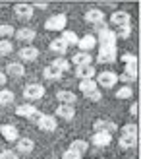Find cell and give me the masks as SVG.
<instances>
[{"mask_svg": "<svg viewBox=\"0 0 141 159\" xmlns=\"http://www.w3.org/2000/svg\"><path fill=\"white\" fill-rule=\"evenodd\" d=\"M99 39L97 43H100V47H116V33L112 29L106 27V23H100V25H95Z\"/></svg>", "mask_w": 141, "mask_h": 159, "instance_id": "1", "label": "cell"}, {"mask_svg": "<svg viewBox=\"0 0 141 159\" xmlns=\"http://www.w3.org/2000/svg\"><path fill=\"white\" fill-rule=\"evenodd\" d=\"M66 23H68V16L66 14H56V16H50V18L45 21V27L49 31H64Z\"/></svg>", "mask_w": 141, "mask_h": 159, "instance_id": "2", "label": "cell"}, {"mask_svg": "<svg viewBox=\"0 0 141 159\" xmlns=\"http://www.w3.org/2000/svg\"><path fill=\"white\" fill-rule=\"evenodd\" d=\"M97 85H100V87H114L116 84H118V74L116 72H110V70H103L100 74H97Z\"/></svg>", "mask_w": 141, "mask_h": 159, "instance_id": "3", "label": "cell"}, {"mask_svg": "<svg viewBox=\"0 0 141 159\" xmlns=\"http://www.w3.org/2000/svg\"><path fill=\"white\" fill-rule=\"evenodd\" d=\"M93 128L95 132H106V134H114L118 132V124L110 118H97L95 122H93Z\"/></svg>", "mask_w": 141, "mask_h": 159, "instance_id": "4", "label": "cell"}, {"mask_svg": "<svg viewBox=\"0 0 141 159\" xmlns=\"http://www.w3.org/2000/svg\"><path fill=\"white\" fill-rule=\"evenodd\" d=\"M15 115L18 116H25V118H29V120H39V116H41L43 113L39 109H35L33 105H18L15 107Z\"/></svg>", "mask_w": 141, "mask_h": 159, "instance_id": "5", "label": "cell"}, {"mask_svg": "<svg viewBox=\"0 0 141 159\" xmlns=\"http://www.w3.org/2000/svg\"><path fill=\"white\" fill-rule=\"evenodd\" d=\"M43 95H45V87L41 84H29V85L23 87V97L29 99V101H37Z\"/></svg>", "mask_w": 141, "mask_h": 159, "instance_id": "6", "label": "cell"}, {"mask_svg": "<svg viewBox=\"0 0 141 159\" xmlns=\"http://www.w3.org/2000/svg\"><path fill=\"white\" fill-rule=\"evenodd\" d=\"M37 126L45 132H54L56 126H58V120H56V116H52V115H41L39 120H37Z\"/></svg>", "mask_w": 141, "mask_h": 159, "instance_id": "7", "label": "cell"}, {"mask_svg": "<svg viewBox=\"0 0 141 159\" xmlns=\"http://www.w3.org/2000/svg\"><path fill=\"white\" fill-rule=\"evenodd\" d=\"M18 57L21 62H33L39 58V49L33 45H25V47H21L19 52H18Z\"/></svg>", "mask_w": 141, "mask_h": 159, "instance_id": "8", "label": "cell"}, {"mask_svg": "<svg viewBox=\"0 0 141 159\" xmlns=\"http://www.w3.org/2000/svg\"><path fill=\"white\" fill-rule=\"evenodd\" d=\"M97 60L100 64H110V62H114L116 60V47H100Z\"/></svg>", "mask_w": 141, "mask_h": 159, "instance_id": "9", "label": "cell"}, {"mask_svg": "<svg viewBox=\"0 0 141 159\" xmlns=\"http://www.w3.org/2000/svg\"><path fill=\"white\" fill-rule=\"evenodd\" d=\"M118 80H122V82H126V84L135 82L137 80V62H128L126 68H124V72L118 76Z\"/></svg>", "mask_w": 141, "mask_h": 159, "instance_id": "10", "label": "cell"}, {"mask_svg": "<svg viewBox=\"0 0 141 159\" xmlns=\"http://www.w3.org/2000/svg\"><path fill=\"white\" fill-rule=\"evenodd\" d=\"M14 12H15V16H18L19 20H31L33 18V6L31 4H27V2H19V4H15L14 6Z\"/></svg>", "mask_w": 141, "mask_h": 159, "instance_id": "11", "label": "cell"}, {"mask_svg": "<svg viewBox=\"0 0 141 159\" xmlns=\"http://www.w3.org/2000/svg\"><path fill=\"white\" fill-rule=\"evenodd\" d=\"M85 21L93 23V25H100V23H105V12L99 8H91L85 12Z\"/></svg>", "mask_w": 141, "mask_h": 159, "instance_id": "12", "label": "cell"}, {"mask_svg": "<svg viewBox=\"0 0 141 159\" xmlns=\"http://www.w3.org/2000/svg\"><path fill=\"white\" fill-rule=\"evenodd\" d=\"M0 136L6 142H18L19 140V132L14 124H2L0 126Z\"/></svg>", "mask_w": 141, "mask_h": 159, "instance_id": "13", "label": "cell"}, {"mask_svg": "<svg viewBox=\"0 0 141 159\" xmlns=\"http://www.w3.org/2000/svg\"><path fill=\"white\" fill-rule=\"evenodd\" d=\"M110 21H112V25H116V27L130 25V21H131V16H130V12L118 10V12H112V16H110Z\"/></svg>", "mask_w": 141, "mask_h": 159, "instance_id": "14", "label": "cell"}, {"mask_svg": "<svg viewBox=\"0 0 141 159\" xmlns=\"http://www.w3.org/2000/svg\"><path fill=\"white\" fill-rule=\"evenodd\" d=\"M75 76L79 78V82L81 80H95L97 70H95L93 64H89V66H75Z\"/></svg>", "mask_w": 141, "mask_h": 159, "instance_id": "15", "label": "cell"}, {"mask_svg": "<svg viewBox=\"0 0 141 159\" xmlns=\"http://www.w3.org/2000/svg\"><path fill=\"white\" fill-rule=\"evenodd\" d=\"M35 149V142L31 138H19L15 142V153H31Z\"/></svg>", "mask_w": 141, "mask_h": 159, "instance_id": "16", "label": "cell"}, {"mask_svg": "<svg viewBox=\"0 0 141 159\" xmlns=\"http://www.w3.org/2000/svg\"><path fill=\"white\" fill-rule=\"evenodd\" d=\"M56 99L60 101V105H74L77 101V95L70 89H60V91H56Z\"/></svg>", "mask_w": 141, "mask_h": 159, "instance_id": "17", "label": "cell"}, {"mask_svg": "<svg viewBox=\"0 0 141 159\" xmlns=\"http://www.w3.org/2000/svg\"><path fill=\"white\" fill-rule=\"evenodd\" d=\"M14 35H15V39H18V41H21V43H31V41L37 37L35 29H31V27H21V29L15 31Z\"/></svg>", "mask_w": 141, "mask_h": 159, "instance_id": "18", "label": "cell"}, {"mask_svg": "<svg viewBox=\"0 0 141 159\" xmlns=\"http://www.w3.org/2000/svg\"><path fill=\"white\" fill-rule=\"evenodd\" d=\"M77 47L81 49V52H89L91 49L97 47V37L95 35H83L79 41H77Z\"/></svg>", "mask_w": 141, "mask_h": 159, "instance_id": "19", "label": "cell"}, {"mask_svg": "<svg viewBox=\"0 0 141 159\" xmlns=\"http://www.w3.org/2000/svg\"><path fill=\"white\" fill-rule=\"evenodd\" d=\"M4 74H6V76L10 74V76H14V78H21L23 74H25V68H23L21 62H8Z\"/></svg>", "mask_w": 141, "mask_h": 159, "instance_id": "20", "label": "cell"}, {"mask_svg": "<svg viewBox=\"0 0 141 159\" xmlns=\"http://www.w3.org/2000/svg\"><path fill=\"white\" fill-rule=\"evenodd\" d=\"M56 116L62 118V120H74V116H75L74 105H60L56 109Z\"/></svg>", "mask_w": 141, "mask_h": 159, "instance_id": "21", "label": "cell"}, {"mask_svg": "<svg viewBox=\"0 0 141 159\" xmlns=\"http://www.w3.org/2000/svg\"><path fill=\"white\" fill-rule=\"evenodd\" d=\"M91 142L95 144L97 148H105V146H108L112 142V134H106V132H95L93 134V138H91Z\"/></svg>", "mask_w": 141, "mask_h": 159, "instance_id": "22", "label": "cell"}, {"mask_svg": "<svg viewBox=\"0 0 141 159\" xmlns=\"http://www.w3.org/2000/svg\"><path fill=\"white\" fill-rule=\"evenodd\" d=\"M72 62H74L75 66H89L91 62H93V57H91L89 52H81L79 51L77 54H74V57H72Z\"/></svg>", "mask_w": 141, "mask_h": 159, "instance_id": "23", "label": "cell"}, {"mask_svg": "<svg viewBox=\"0 0 141 159\" xmlns=\"http://www.w3.org/2000/svg\"><path fill=\"white\" fill-rule=\"evenodd\" d=\"M68 149H72V152H75V153H79L81 157H83V153H87L89 152V144L85 140H74L72 144H70V148Z\"/></svg>", "mask_w": 141, "mask_h": 159, "instance_id": "24", "label": "cell"}, {"mask_svg": "<svg viewBox=\"0 0 141 159\" xmlns=\"http://www.w3.org/2000/svg\"><path fill=\"white\" fill-rule=\"evenodd\" d=\"M50 51L52 52H56V54H60V57H62V54H66V51H68V45L64 43V41H62V39L60 37H56V39H52V41H50Z\"/></svg>", "mask_w": 141, "mask_h": 159, "instance_id": "25", "label": "cell"}, {"mask_svg": "<svg viewBox=\"0 0 141 159\" xmlns=\"http://www.w3.org/2000/svg\"><path fill=\"white\" fill-rule=\"evenodd\" d=\"M118 144H120V148H124V149H134V148L137 146V136H120Z\"/></svg>", "mask_w": 141, "mask_h": 159, "instance_id": "26", "label": "cell"}, {"mask_svg": "<svg viewBox=\"0 0 141 159\" xmlns=\"http://www.w3.org/2000/svg\"><path fill=\"white\" fill-rule=\"evenodd\" d=\"M50 66H52V68H56L60 74H62V72H68V70L72 68V64H70V60H68V58H54Z\"/></svg>", "mask_w": 141, "mask_h": 159, "instance_id": "27", "label": "cell"}, {"mask_svg": "<svg viewBox=\"0 0 141 159\" xmlns=\"http://www.w3.org/2000/svg\"><path fill=\"white\" fill-rule=\"evenodd\" d=\"M79 89H81V93L85 95V93H91V91L99 89V85H97L95 80H81V82H79Z\"/></svg>", "mask_w": 141, "mask_h": 159, "instance_id": "28", "label": "cell"}, {"mask_svg": "<svg viewBox=\"0 0 141 159\" xmlns=\"http://www.w3.org/2000/svg\"><path fill=\"white\" fill-rule=\"evenodd\" d=\"M14 52V43L10 39H0V54L2 57H8V54Z\"/></svg>", "mask_w": 141, "mask_h": 159, "instance_id": "29", "label": "cell"}, {"mask_svg": "<svg viewBox=\"0 0 141 159\" xmlns=\"http://www.w3.org/2000/svg\"><path fill=\"white\" fill-rule=\"evenodd\" d=\"M60 39H62V41H64L68 47H70V45H77V41H79V37H77L74 31H66V29L62 31V37H60Z\"/></svg>", "mask_w": 141, "mask_h": 159, "instance_id": "30", "label": "cell"}, {"mask_svg": "<svg viewBox=\"0 0 141 159\" xmlns=\"http://www.w3.org/2000/svg\"><path fill=\"white\" fill-rule=\"evenodd\" d=\"M14 99H15L14 91H10V89H0V105H10V103H14Z\"/></svg>", "mask_w": 141, "mask_h": 159, "instance_id": "31", "label": "cell"}, {"mask_svg": "<svg viewBox=\"0 0 141 159\" xmlns=\"http://www.w3.org/2000/svg\"><path fill=\"white\" fill-rule=\"evenodd\" d=\"M122 136H137V124L135 122H130V124H124L120 128Z\"/></svg>", "mask_w": 141, "mask_h": 159, "instance_id": "32", "label": "cell"}, {"mask_svg": "<svg viewBox=\"0 0 141 159\" xmlns=\"http://www.w3.org/2000/svg\"><path fill=\"white\" fill-rule=\"evenodd\" d=\"M131 95H134V89H131V85H122L116 89V97L118 99H130Z\"/></svg>", "mask_w": 141, "mask_h": 159, "instance_id": "33", "label": "cell"}, {"mask_svg": "<svg viewBox=\"0 0 141 159\" xmlns=\"http://www.w3.org/2000/svg\"><path fill=\"white\" fill-rule=\"evenodd\" d=\"M43 76H45L46 80H60V78H62V74L58 72L56 68H52L50 64H49V66H45V70H43Z\"/></svg>", "mask_w": 141, "mask_h": 159, "instance_id": "34", "label": "cell"}, {"mask_svg": "<svg viewBox=\"0 0 141 159\" xmlns=\"http://www.w3.org/2000/svg\"><path fill=\"white\" fill-rule=\"evenodd\" d=\"M14 33H15V29L12 25H8V23H2V25H0V37L2 39H12Z\"/></svg>", "mask_w": 141, "mask_h": 159, "instance_id": "35", "label": "cell"}, {"mask_svg": "<svg viewBox=\"0 0 141 159\" xmlns=\"http://www.w3.org/2000/svg\"><path fill=\"white\" fill-rule=\"evenodd\" d=\"M114 33H116V39H128L130 35H131V23H130V25H122V27H116V31H114Z\"/></svg>", "mask_w": 141, "mask_h": 159, "instance_id": "36", "label": "cell"}, {"mask_svg": "<svg viewBox=\"0 0 141 159\" xmlns=\"http://www.w3.org/2000/svg\"><path fill=\"white\" fill-rule=\"evenodd\" d=\"M0 159H19V155L14 149H2L0 152Z\"/></svg>", "mask_w": 141, "mask_h": 159, "instance_id": "37", "label": "cell"}, {"mask_svg": "<svg viewBox=\"0 0 141 159\" xmlns=\"http://www.w3.org/2000/svg\"><path fill=\"white\" fill-rule=\"evenodd\" d=\"M85 99H89V101H100L103 99V93H100V89H95V91H91V93H85Z\"/></svg>", "mask_w": 141, "mask_h": 159, "instance_id": "38", "label": "cell"}, {"mask_svg": "<svg viewBox=\"0 0 141 159\" xmlns=\"http://www.w3.org/2000/svg\"><path fill=\"white\" fill-rule=\"evenodd\" d=\"M62 159H81V155L75 153V152H72V149H66L64 155H62Z\"/></svg>", "mask_w": 141, "mask_h": 159, "instance_id": "39", "label": "cell"}, {"mask_svg": "<svg viewBox=\"0 0 141 159\" xmlns=\"http://www.w3.org/2000/svg\"><path fill=\"white\" fill-rule=\"evenodd\" d=\"M137 111H139L137 103H134V105H130V115H131V116H135V115H137Z\"/></svg>", "mask_w": 141, "mask_h": 159, "instance_id": "40", "label": "cell"}, {"mask_svg": "<svg viewBox=\"0 0 141 159\" xmlns=\"http://www.w3.org/2000/svg\"><path fill=\"white\" fill-rule=\"evenodd\" d=\"M31 6H33V10H35V8H41V10H45V8L49 6V4H46V2H33Z\"/></svg>", "mask_w": 141, "mask_h": 159, "instance_id": "41", "label": "cell"}, {"mask_svg": "<svg viewBox=\"0 0 141 159\" xmlns=\"http://www.w3.org/2000/svg\"><path fill=\"white\" fill-rule=\"evenodd\" d=\"M6 82H8V76L4 72H0V85H6Z\"/></svg>", "mask_w": 141, "mask_h": 159, "instance_id": "42", "label": "cell"}, {"mask_svg": "<svg viewBox=\"0 0 141 159\" xmlns=\"http://www.w3.org/2000/svg\"><path fill=\"white\" fill-rule=\"evenodd\" d=\"M50 159H58V157H50Z\"/></svg>", "mask_w": 141, "mask_h": 159, "instance_id": "43", "label": "cell"}]
</instances>
